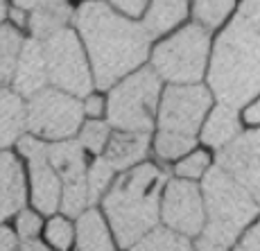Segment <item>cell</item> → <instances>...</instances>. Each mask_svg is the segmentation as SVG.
<instances>
[{
    "mask_svg": "<svg viewBox=\"0 0 260 251\" xmlns=\"http://www.w3.org/2000/svg\"><path fill=\"white\" fill-rule=\"evenodd\" d=\"M73 18L91 66L93 84L100 88H111L145 64L152 39L141 23L120 16L102 0H84Z\"/></svg>",
    "mask_w": 260,
    "mask_h": 251,
    "instance_id": "obj_1",
    "label": "cell"
},
{
    "mask_svg": "<svg viewBox=\"0 0 260 251\" xmlns=\"http://www.w3.org/2000/svg\"><path fill=\"white\" fill-rule=\"evenodd\" d=\"M208 66V88L219 104L244 107L253 102L260 86L258 0H242L236 16L217 37Z\"/></svg>",
    "mask_w": 260,
    "mask_h": 251,
    "instance_id": "obj_2",
    "label": "cell"
},
{
    "mask_svg": "<svg viewBox=\"0 0 260 251\" xmlns=\"http://www.w3.org/2000/svg\"><path fill=\"white\" fill-rule=\"evenodd\" d=\"M166 172L156 163H138L124 170L102 195L104 222L122 249H129L156 229Z\"/></svg>",
    "mask_w": 260,
    "mask_h": 251,
    "instance_id": "obj_3",
    "label": "cell"
},
{
    "mask_svg": "<svg viewBox=\"0 0 260 251\" xmlns=\"http://www.w3.org/2000/svg\"><path fill=\"white\" fill-rule=\"evenodd\" d=\"M213 95L202 84H172L161 93L152 147L161 161H177L192 152Z\"/></svg>",
    "mask_w": 260,
    "mask_h": 251,
    "instance_id": "obj_4",
    "label": "cell"
},
{
    "mask_svg": "<svg viewBox=\"0 0 260 251\" xmlns=\"http://www.w3.org/2000/svg\"><path fill=\"white\" fill-rule=\"evenodd\" d=\"M204 229L197 238L229 249L258 215V199L229 179L219 168H208L202 183Z\"/></svg>",
    "mask_w": 260,
    "mask_h": 251,
    "instance_id": "obj_5",
    "label": "cell"
},
{
    "mask_svg": "<svg viewBox=\"0 0 260 251\" xmlns=\"http://www.w3.org/2000/svg\"><path fill=\"white\" fill-rule=\"evenodd\" d=\"M163 84L152 68H136L111 86L107 100V122L116 132L149 134L156 118Z\"/></svg>",
    "mask_w": 260,
    "mask_h": 251,
    "instance_id": "obj_6",
    "label": "cell"
},
{
    "mask_svg": "<svg viewBox=\"0 0 260 251\" xmlns=\"http://www.w3.org/2000/svg\"><path fill=\"white\" fill-rule=\"evenodd\" d=\"M211 34L199 23H190L163 39L152 50V70L170 84H199L208 66Z\"/></svg>",
    "mask_w": 260,
    "mask_h": 251,
    "instance_id": "obj_7",
    "label": "cell"
},
{
    "mask_svg": "<svg viewBox=\"0 0 260 251\" xmlns=\"http://www.w3.org/2000/svg\"><path fill=\"white\" fill-rule=\"evenodd\" d=\"M41 48L43 59H46L48 84H52V88H59L75 98H84L91 93V66H88L86 52H84L82 41L75 29L66 27L52 34L50 39L41 41Z\"/></svg>",
    "mask_w": 260,
    "mask_h": 251,
    "instance_id": "obj_8",
    "label": "cell"
},
{
    "mask_svg": "<svg viewBox=\"0 0 260 251\" xmlns=\"http://www.w3.org/2000/svg\"><path fill=\"white\" fill-rule=\"evenodd\" d=\"M82 102L59 88H43L25 104V129L39 140H68L82 127Z\"/></svg>",
    "mask_w": 260,
    "mask_h": 251,
    "instance_id": "obj_9",
    "label": "cell"
},
{
    "mask_svg": "<svg viewBox=\"0 0 260 251\" xmlns=\"http://www.w3.org/2000/svg\"><path fill=\"white\" fill-rule=\"evenodd\" d=\"M48 161L57 172L61 183V197L59 208L66 215H79L88 206L86 190V161H84V147L77 140H59L48 145Z\"/></svg>",
    "mask_w": 260,
    "mask_h": 251,
    "instance_id": "obj_10",
    "label": "cell"
},
{
    "mask_svg": "<svg viewBox=\"0 0 260 251\" xmlns=\"http://www.w3.org/2000/svg\"><path fill=\"white\" fill-rule=\"evenodd\" d=\"M158 217H163L170 231L183 238L199 235L204 229V199L199 185L186 179L166 181L158 204Z\"/></svg>",
    "mask_w": 260,
    "mask_h": 251,
    "instance_id": "obj_11",
    "label": "cell"
},
{
    "mask_svg": "<svg viewBox=\"0 0 260 251\" xmlns=\"http://www.w3.org/2000/svg\"><path fill=\"white\" fill-rule=\"evenodd\" d=\"M18 149L29 168V199L39 213L52 215L59 208L61 183L48 161V143L34 136L18 138Z\"/></svg>",
    "mask_w": 260,
    "mask_h": 251,
    "instance_id": "obj_12",
    "label": "cell"
},
{
    "mask_svg": "<svg viewBox=\"0 0 260 251\" xmlns=\"http://www.w3.org/2000/svg\"><path fill=\"white\" fill-rule=\"evenodd\" d=\"M258 147H260V136L256 129L251 132H242L229 145L217 149V165L229 179H233L238 185H242L253 199H258Z\"/></svg>",
    "mask_w": 260,
    "mask_h": 251,
    "instance_id": "obj_13",
    "label": "cell"
},
{
    "mask_svg": "<svg viewBox=\"0 0 260 251\" xmlns=\"http://www.w3.org/2000/svg\"><path fill=\"white\" fill-rule=\"evenodd\" d=\"M27 202V179L16 154L0 149V222L21 213Z\"/></svg>",
    "mask_w": 260,
    "mask_h": 251,
    "instance_id": "obj_14",
    "label": "cell"
},
{
    "mask_svg": "<svg viewBox=\"0 0 260 251\" xmlns=\"http://www.w3.org/2000/svg\"><path fill=\"white\" fill-rule=\"evenodd\" d=\"M12 84H14V91L21 98H32L34 93L46 88L48 73H46V59H43L41 41H37L32 37L27 41H23L16 68H14Z\"/></svg>",
    "mask_w": 260,
    "mask_h": 251,
    "instance_id": "obj_15",
    "label": "cell"
},
{
    "mask_svg": "<svg viewBox=\"0 0 260 251\" xmlns=\"http://www.w3.org/2000/svg\"><path fill=\"white\" fill-rule=\"evenodd\" d=\"M152 138L149 134H138V132H116L111 134L107 147H104L102 156L109 161L116 172H124V170L134 168V165L143 163L149 152Z\"/></svg>",
    "mask_w": 260,
    "mask_h": 251,
    "instance_id": "obj_16",
    "label": "cell"
},
{
    "mask_svg": "<svg viewBox=\"0 0 260 251\" xmlns=\"http://www.w3.org/2000/svg\"><path fill=\"white\" fill-rule=\"evenodd\" d=\"M240 134V113L238 109L226 107V104H217V107L208 109L206 118L202 122L199 136L202 143L208 145L211 149H222Z\"/></svg>",
    "mask_w": 260,
    "mask_h": 251,
    "instance_id": "obj_17",
    "label": "cell"
},
{
    "mask_svg": "<svg viewBox=\"0 0 260 251\" xmlns=\"http://www.w3.org/2000/svg\"><path fill=\"white\" fill-rule=\"evenodd\" d=\"M190 0H152L147 3V12L143 18V29L149 39L168 34L177 25H181L188 16Z\"/></svg>",
    "mask_w": 260,
    "mask_h": 251,
    "instance_id": "obj_18",
    "label": "cell"
},
{
    "mask_svg": "<svg viewBox=\"0 0 260 251\" xmlns=\"http://www.w3.org/2000/svg\"><path fill=\"white\" fill-rule=\"evenodd\" d=\"M73 18V9L68 7V3H57V5H41L27 12V25L32 39L37 41H46L52 34L61 32L68 27Z\"/></svg>",
    "mask_w": 260,
    "mask_h": 251,
    "instance_id": "obj_19",
    "label": "cell"
},
{
    "mask_svg": "<svg viewBox=\"0 0 260 251\" xmlns=\"http://www.w3.org/2000/svg\"><path fill=\"white\" fill-rule=\"evenodd\" d=\"M25 132V102L14 88H0V149L16 143Z\"/></svg>",
    "mask_w": 260,
    "mask_h": 251,
    "instance_id": "obj_20",
    "label": "cell"
},
{
    "mask_svg": "<svg viewBox=\"0 0 260 251\" xmlns=\"http://www.w3.org/2000/svg\"><path fill=\"white\" fill-rule=\"evenodd\" d=\"M77 251H116L111 240V231L104 222L102 213L86 208L77 219Z\"/></svg>",
    "mask_w": 260,
    "mask_h": 251,
    "instance_id": "obj_21",
    "label": "cell"
},
{
    "mask_svg": "<svg viewBox=\"0 0 260 251\" xmlns=\"http://www.w3.org/2000/svg\"><path fill=\"white\" fill-rule=\"evenodd\" d=\"M21 46V29H16L14 25H0V88L12 82Z\"/></svg>",
    "mask_w": 260,
    "mask_h": 251,
    "instance_id": "obj_22",
    "label": "cell"
},
{
    "mask_svg": "<svg viewBox=\"0 0 260 251\" xmlns=\"http://www.w3.org/2000/svg\"><path fill=\"white\" fill-rule=\"evenodd\" d=\"M132 251H194L188 238L170 229H152L132 247Z\"/></svg>",
    "mask_w": 260,
    "mask_h": 251,
    "instance_id": "obj_23",
    "label": "cell"
},
{
    "mask_svg": "<svg viewBox=\"0 0 260 251\" xmlns=\"http://www.w3.org/2000/svg\"><path fill=\"white\" fill-rule=\"evenodd\" d=\"M236 9V0H192V14L204 29H217Z\"/></svg>",
    "mask_w": 260,
    "mask_h": 251,
    "instance_id": "obj_24",
    "label": "cell"
},
{
    "mask_svg": "<svg viewBox=\"0 0 260 251\" xmlns=\"http://www.w3.org/2000/svg\"><path fill=\"white\" fill-rule=\"evenodd\" d=\"M113 174H116V170L109 165V161L104 159V156H98L91 165H88V168H86L88 204L98 202V199L102 197L104 193H107V188H109V185H111V181H113Z\"/></svg>",
    "mask_w": 260,
    "mask_h": 251,
    "instance_id": "obj_25",
    "label": "cell"
},
{
    "mask_svg": "<svg viewBox=\"0 0 260 251\" xmlns=\"http://www.w3.org/2000/svg\"><path fill=\"white\" fill-rule=\"evenodd\" d=\"M109 138H111V127L109 122H102V120H88L84 122V127H79V140L77 143L84 147V152H91L95 156L104 152Z\"/></svg>",
    "mask_w": 260,
    "mask_h": 251,
    "instance_id": "obj_26",
    "label": "cell"
},
{
    "mask_svg": "<svg viewBox=\"0 0 260 251\" xmlns=\"http://www.w3.org/2000/svg\"><path fill=\"white\" fill-rule=\"evenodd\" d=\"M208 168H211V154L204 149H192L174 165V174H177V179L194 181V179H202Z\"/></svg>",
    "mask_w": 260,
    "mask_h": 251,
    "instance_id": "obj_27",
    "label": "cell"
},
{
    "mask_svg": "<svg viewBox=\"0 0 260 251\" xmlns=\"http://www.w3.org/2000/svg\"><path fill=\"white\" fill-rule=\"evenodd\" d=\"M46 240L59 251H68L75 240V229L66 217H52L46 224Z\"/></svg>",
    "mask_w": 260,
    "mask_h": 251,
    "instance_id": "obj_28",
    "label": "cell"
},
{
    "mask_svg": "<svg viewBox=\"0 0 260 251\" xmlns=\"http://www.w3.org/2000/svg\"><path fill=\"white\" fill-rule=\"evenodd\" d=\"M16 231L23 240H32L41 231V217L34 210H23L16 219Z\"/></svg>",
    "mask_w": 260,
    "mask_h": 251,
    "instance_id": "obj_29",
    "label": "cell"
},
{
    "mask_svg": "<svg viewBox=\"0 0 260 251\" xmlns=\"http://www.w3.org/2000/svg\"><path fill=\"white\" fill-rule=\"evenodd\" d=\"M149 0H109V7L118 14H124V18H138L147 9Z\"/></svg>",
    "mask_w": 260,
    "mask_h": 251,
    "instance_id": "obj_30",
    "label": "cell"
},
{
    "mask_svg": "<svg viewBox=\"0 0 260 251\" xmlns=\"http://www.w3.org/2000/svg\"><path fill=\"white\" fill-rule=\"evenodd\" d=\"M104 111H107V100H104L102 95H100V93H88V95H84L82 113L91 115V120H98Z\"/></svg>",
    "mask_w": 260,
    "mask_h": 251,
    "instance_id": "obj_31",
    "label": "cell"
},
{
    "mask_svg": "<svg viewBox=\"0 0 260 251\" xmlns=\"http://www.w3.org/2000/svg\"><path fill=\"white\" fill-rule=\"evenodd\" d=\"M258 227L253 224L249 231H244L242 238H240V242L236 244V249L233 251H258Z\"/></svg>",
    "mask_w": 260,
    "mask_h": 251,
    "instance_id": "obj_32",
    "label": "cell"
},
{
    "mask_svg": "<svg viewBox=\"0 0 260 251\" xmlns=\"http://www.w3.org/2000/svg\"><path fill=\"white\" fill-rule=\"evenodd\" d=\"M0 251H16V235L7 227H0Z\"/></svg>",
    "mask_w": 260,
    "mask_h": 251,
    "instance_id": "obj_33",
    "label": "cell"
},
{
    "mask_svg": "<svg viewBox=\"0 0 260 251\" xmlns=\"http://www.w3.org/2000/svg\"><path fill=\"white\" fill-rule=\"evenodd\" d=\"M57 3H68V0H14V7L29 12V9L41 7V5H57Z\"/></svg>",
    "mask_w": 260,
    "mask_h": 251,
    "instance_id": "obj_34",
    "label": "cell"
},
{
    "mask_svg": "<svg viewBox=\"0 0 260 251\" xmlns=\"http://www.w3.org/2000/svg\"><path fill=\"white\" fill-rule=\"evenodd\" d=\"M240 118H242L247 124L256 127V124H258V104H256V102L244 104V111H242V115H240Z\"/></svg>",
    "mask_w": 260,
    "mask_h": 251,
    "instance_id": "obj_35",
    "label": "cell"
},
{
    "mask_svg": "<svg viewBox=\"0 0 260 251\" xmlns=\"http://www.w3.org/2000/svg\"><path fill=\"white\" fill-rule=\"evenodd\" d=\"M9 16H12V25H14L16 29H21V27H25V25H27V12H25V9L12 7Z\"/></svg>",
    "mask_w": 260,
    "mask_h": 251,
    "instance_id": "obj_36",
    "label": "cell"
},
{
    "mask_svg": "<svg viewBox=\"0 0 260 251\" xmlns=\"http://www.w3.org/2000/svg\"><path fill=\"white\" fill-rule=\"evenodd\" d=\"M18 251H50L43 242H39V240H23V244H21V249Z\"/></svg>",
    "mask_w": 260,
    "mask_h": 251,
    "instance_id": "obj_37",
    "label": "cell"
},
{
    "mask_svg": "<svg viewBox=\"0 0 260 251\" xmlns=\"http://www.w3.org/2000/svg\"><path fill=\"white\" fill-rule=\"evenodd\" d=\"M5 16H7V7H5V0H0V25H3Z\"/></svg>",
    "mask_w": 260,
    "mask_h": 251,
    "instance_id": "obj_38",
    "label": "cell"
}]
</instances>
